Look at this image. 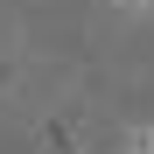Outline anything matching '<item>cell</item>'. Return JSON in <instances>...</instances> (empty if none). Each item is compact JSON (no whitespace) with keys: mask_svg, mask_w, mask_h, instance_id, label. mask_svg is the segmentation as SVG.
<instances>
[{"mask_svg":"<svg viewBox=\"0 0 154 154\" xmlns=\"http://www.w3.org/2000/svg\"><path fill=\"white\" fill-rule=\"evenodd\" d=\"M133 154H154V126H140V133H133Z\"/></svg>","mask_w":154,"mask_h":154,"instance_id":"cell-1","label":"cell"},{"mask_svg":"<svg viewBox=\"0 0 154 154\" xmlns=\"http://www.w3.org/2000/svg\"><path fill=\"white\" fill-rule=\"evenodd\" d=\"M119 7H126V14H147V7H154V0H119Z\"/></svg>","mask_w":154,"mask_h":154,"instance_id":"cell-2","label":"cell"}]
</instances>
